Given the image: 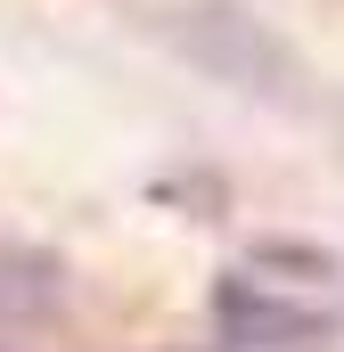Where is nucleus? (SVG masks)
Returning <instances> with one entry per match:
<instances>
[{
    "mask_svg": "<svg viewBox=\"0 0 344 352\" xmlns=\"http://www.w3.org/2000/svg\"><path fill=\"white\" fill-rule=\"evenodd\" d=\"M156 33H164L172 58H189L205 82H230V90H246V98H262V107H312V74H303V58H295L262 16H246L238 0L172 8Z\"/></svg>",
    "mask_w": 344,
    "mask_h": 352,
    "instance_id": "obj_1",
    "label": "nucleus"
},
{
    "mask_svg": "<svg viewBox=\"0 0 344 352\" xmlns=\"http://www.w3.org/2000/svg\"><path fill=\"white\" fill-rule=\"evenodd\" d=\"M213 336H222V352H320L336 336V311L270 295L255 270H230L213 287Z\"/></svg>",
    "mask_w": 344,
    "mask_h": 352,
    "instance_id": "obj_2",
    "label": "nucleus"
},
{
    "mask_svg": "<svg viewBox=\"0 0 344 352\" xmlns=\"http://www.w3.org/2000/svg\"><path fill=\"white\" fill-rule=\"evenodd\" d=\"M66 303V254L33 246V238H0V320L8 328H41Z\"/></svg>",
    "mask_w": 344,
    "mask_h": 352,
    "instance_id": "obj_3",
    "label": "nucleus"
},
{
    "mask_svg": "<svg viewBox=\"0 0 344 352\" xmlns=\"http://www.w3.org/2000/svg\"><path fill=\"white\" fill-rule=\"evenodd\" d=\"M246 270L295 278V287H328V278H336V254L312 246V238H255V246H246Z\"/></svg>",
    "mask_w": 344,
    "mask_h": 352,
    "instance_id": "obj_4",
    "label": "nucleus"
}]
</instances>
